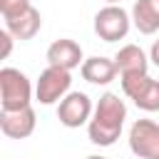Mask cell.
<instances>
[{"label":"cell","instance_id":"obj_1","mask_svg":"<svg viewBox=\"0 0 159 159\" xmlns=\"http://www.w3.org/2000/svg\"><path fill=\"white\" fill-rule=\"evenodd\" d=\"M124 119H127L124 99H119V94H114V92H104L97 99L92 119L87 124L89 142L97 147H112L124 129Z\"/></svg>","mask_w":159,"mask_h":159},{"label":"cell","instance_id":"obj_2","mask_svg":"<svg viewBox=\"0 0 159 159\" xmlns=\"http://www.w3.org/2000/svg\"><path fill=\"white\" fill-rule=\"evenodd\" d=\"M32 82L25 72L17 67H2L0 70V104L5 112H17L25 107H32Z\"/></svg>","mask_w":159,"mask_h":159},{"label":"cell","instance_id":"obj_3","mask_svg":"<svg viewBox=\"0 0 159 159\" xmlns=\"http://www.w3.org/2000/svg\"><path fill=\"white\" fill-rule=\"evenodd\" d=\"M70 87H72V72L47 65V70H42L35 82V99L40 104H60L72 92Z\"/></svg>","mask_w":159,"mask_h":159},{"label":"cell","instance_id":"obj_4","mask_svg":"<svg viewBox=\"0 0 159 159\" xmlns=\"http://www.w3.org/2000/svg\"><path fill=\"white\" fill-rule=\"evenodd\" d=\"M122 92L144 112H159V80L144 75H122Z\"/></svg>","mask_w":159,"mask_h":159},{"label":"cell","instance_id":"obj_5","mask_svg":"<svg viewBox=\"0 0 159 159\" xmlns=\"http://www.w3.org/2000/svg\"><path fill=\"white\" fill-rule=\"evenodd\" d=\"M132 27V12H127L122 5H104L94 15V32L104 42L124 40Z\"/></svg>","mask_w":159,"mask_h":159},{"label":"cell","instance_id":"obj_6","mask_svg":"<svg viewBox=\"0 0 159 159\" xmlns=\"http://www.w3.org/2000/svg\"><path fill=\"white\" fill-rule=\"evenodd\" d=\"M129 149L139 159H159V122L137 119L129 127Z\"/></svg>","mask_w":159,"mask_h":159},{"label":"cell","instance_id":"obj_7","mask_svg":"<svg viewBox=\"0 0 159 159\" xmlns=\"http://www.w3.org/2000/svg\"><path fill=\"white\" fill-rule=\"evenodd\" d=\"M92 112H94V104H92L89 94H84V92H70L57 104V119L67 129H77L82 124H89Z\"/></svg>","mask_w":159,"mask_h":159},{"label":"cell","instance_id":"obj_8","mask_svg":"<svg viewBox=\"0 0 159 159\" xmlns=\"http://www.w3.org/2000/svg\"><path fill=\"white\" fill-rule=\"evenodd\" d=\"M45 57H47V65H50V67H60V70H70V72H72L75 67H82V62H84L82 47H80L75 40H70V37L55 40V42L47 47Z\"/></svg>","mask_w":159,"mask_h":159},{"label":"cell","instance_id":"obj_9","mask_svg":"<svg viewBox=\"0 0 159 159\" xmlns=\"http://www.w3.org/2000/svg\"><path fill=\"white\" fill-rule=\"evenodd\" d=\"M37 127V114L32 107L17 109V112H0V132L7 139H25L35 132Z\"/></svg>","mask_w":159,"mask_h":159},{"label":"cell","instance_id":"obj_10","mask_svg":"<svg viewBox=\"0 0 159 159\" xmlns=\"http://www.w3.org/2000/svg\"><path fill=\"white\" fill-rule=\"evenodd\" d=\"M114 65H117V72L119 77L122 75H144L149 70V55L139 47V45H122L117 50V55L112 57Z\"/></svg>","mask_w":159,"mask_h":159},{"label":"cell","instance_id":"obj_11","mask_svg":"<svg viewBox=\"0 0 159 159\" xmlns=\"http://www.w3.org/2000/svg\"><path fill=\"white\" fill-rule=\"evenodd\" d=\"M40 27H42V15H40V10L32 7V5H30L25 12L5 20V30H7L15 40H20V42L32 40V37L40 32Z\"/></svg>","mask_w":159,"mask_h":159},{"label":"cell","instance_id":"obj_12","mask_svg":"<svg viewBox=\"0 0 159 159\" xmlns=\"http://www.w3.org/2000/svg\"><path fill=\"white\" fill-rule=\"evenodd\" d=\"M82 77L89 82V84H109L119 72H117V65L114 60L109 57H102V55H94V57H87L80 67Z\"/></svg>","mask_w":159,"mask_h":159},{"label":"cell","instance_id":"obj_13","mask_svg":"<svg viewBox=\"0 0 159 159\" xmlns=\"http://www.w3.org/2000/svg\"><path fill=\"white\" fill-rule=\"evenodd\" d=\"M132 25L142 35L159 32V0H137L132 5Z\"/></svg>","mask_w":159,"mask_h":159},{"label":"cell","instance_id":"obj_14","mask_svg":"<svg viewBox=\"0 0 159 159\" xmlns=\"http://www.w3.org/2000/svg\"><path fill=\"white\" fill-rule=\"evenodd\" d=\"M30 5H32V0H0V12L7 20V17H15V15L25 12Z\"/></svg>","mask_w":159,"mask_h":159},{"label":"cell","instance_id":"obj_15","mask_svg":"<svg viewBox=\"0 0 159 159\" xmlns=\"http://www.w3.org/2000/svg\"><path fill=\"white\" fill-rule=\"evenodd\" d=\"M12 40H15V37H12L7 30H2V32H0V42H2V55H0V57H2V60H7V57H10V52H12Z\"/></svg>","mask_w":159,"mask_h":159},{"label":"cell","instance_id":"obj_16","mask_svg":"<svg viewBox=\"0 0 159 159\" xmlns=\"http://www.w3.org/2000/svg\"><path fill=\"white\" fill-rule=\"evenodd\" d=\"M149 62L159 67V40H154V42H152V50H149Z\"/></svg>","mask_w":159,"mask_h":159},{"label":"cell","instance_id":"obj_17","mask_svg":"<svg viewBox=\"0 0 159 159\" xmlns=\"http://www.w3.org/2000/svg\"><path fill=\"white\" fill-rule=\"evenodd\" d=\"M84 159H107V157H99V154H89V157H84Z\"/></svg>","mask_w":159,"mask_h":159},{"label":"cell","instance_id":"obj_18","mask_svg":"<svg viewBox=\"0 0 159 159\" xmlns=\"http://www.w3.org/2000/svg\"><path fill=\"white\" fill-rule=\"evenodd\" d=\"M104 2H107V5H119L122 0H104Z\"/></svg>","mask_w":159,"mask_h":159}]
</instances>
